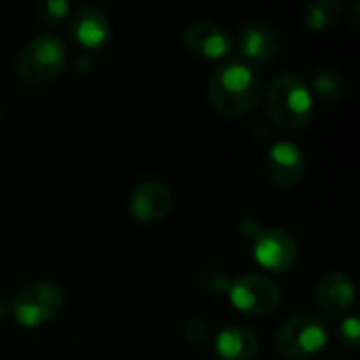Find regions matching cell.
<instances>
[{"mask_svg":"<svg viewBox=\"0 0 360 360\" xmlns=\"http://www.w3.org/2000/svg\"><path fill=\"white\" fill-rule=\"evenodd\" d=\"M264 93L259 70L245 61L232 59L221 63L209 82V97L217 112L224 116H240L255 108Z\"/></svg>","mask_w":360,"mask_h":360,"instance_id":"cell-1","label":"cell"},{"mask_svg":"<svg viewBox=\"0 0 360 360\" xmlns=\"http://www.w3.org/2000/svg\"><path fill=\"white\" fill-rule=\"evenodd\" d=\"M312 91L304 78L295 74L278 76L266 93L270 118L283 129H300L312 116Z\"/></svg>","mask_w":360,"mask_h":360,"instance_id":"cell-2","label":"cell"},{"mask_svg":"<svg viewBox=\"0 0 360 360\" xmlns=\"http://www.w3.org/2000/svg\"><path fill=\"white\" fill-rule=\"evenodd\" d=\"M68 65V46L53 34L34 36L17 57V74L27 84L53 80Z\"/></svg>","mask_w":360,"mask_h":360,"instance_id":"cell-3","label":"cell"},{"mask_svg":"<svg viewBox=\"0 0 360 360\" xmlns=\"http://www.w3.org/2000/svg\"><path fill=\"white\" fill-rule=\"evenodd\" d=\"M329 340L327 325L308 312L287 319L274 340V346L285 359H308L319 354Z\"/></svg>","mask_w":360,"mask_h":360,"instance_id":"cell-4","label":"cell"},{"mask_svg":"<svg viewBox=\"0 0 360 360\" xmlns=\"http://www.w3.org/2000/svg\"><path fill=\"white\" fill-rule=\"evenodd\" d=\"M63 306V293L53 283H32L15 293L8 308L21 327H40L53 321Z\"/></svg>","mask_w":360,"mask_h":360,"instance_id":"cell-5","label":"cell"},{"mask_svg":"<svg viewBox=\"0 0 360 360\" xmlns=\"http://www.w3.org/2000/svg\"><path fill=\"white\" fill-rule=\"evenodd\" d=\"M230 302L232 306L249 316H262V314H270L272 310L278 308L281 300H283V291L281 287L266 278V276H257V274H249V276H240L236 278L230 289Z\"/></svg>","mask_w":360,"mask_h":360,"instance_id":"cell-6","label":"cell"},{"mask_svg":"<svg viewBox=\"0 0 360 360\" xmlns=\"http://www.w3.org/2000/svg\"><path fill=\"white\" fill-rule=\"evenodd\" d=\"M253 255L262 268L287 272L297 259V243L281 228H264L253 234Z\"/></svg>","mask_w":360,"mask_h":360,"instance_id":"cell-7","label":"cell"},{"mask_svg":"<svg viewBox=\"0 0 360 360\" xmlns=\"http://www.w3.org/2000/svg\"><path fill=\"white\" fill-rule=\"evenodd\" d=\"M184 44L190 53L202 57V59H221L226 57L234 42L226 27H221L215 21H196L186 27L184 32Z\"/></svg>","mask_w":360,"mask_h":360,"instance_id":"cell-8","label":"cell"},{"mask_svg":"<svg viewBox=\"0 0 360 360\" xmlns=\"http://www.w3.org/2000/svg\"><path fill=\"white\" fill-rule=\"evenodd\" d=\"M266 171L278 188H293L306 171V156L293 141H276L266 158Z\"/></svg>","mask_w":360,"mask_h":360,"instance_id":"cell-9","label":"cell"},{"mask_svg":"<svg viewBox=\"0 0 360 360\" xmlns=\"http://www.w3.org/2000/svg\"><path fill=\"white\" fill-rule=\"evenodd\" d=\"M173 205V196L171 190L160 184V181H146L139 184L129 200V209L131 215L141 221V224H156L162 221Z\"/></svg>","mask_w":360,"mask_h":360,"instance_id":"cell-10","label":"cell"},{"mask_svg":"<svg viewBox=\"0 0 360 360\" xmlns=\"http://www.w3.org/2000/svg\"><path fill=\"white\" fill-rule=\"evenodd\" d=\"M70 32L84 51H99L110 40V19L97 6H80L70 19Z\"/></svg>","mask_w":360,"mask_h":360,"instance_id":"cell-11","label":"cell"},{"mask_svg":"<svg viewBox=\"0 0 360 360\" xmlns=\"http://www.w3.org/2000/svg\"><path fill=\"white\" fill-rule=\"evenodd\" d=\"M316 306L329 316H344L354 304V285L344 272H329L316 285Z\"/></svg>","mask_w":360,"mask_h":360,"instance_id":"cell-12","label":"cell"},{"mask_svg":"<svg viewBox=\"0 0 360 360\" xmlns=\"http://www.w3.org/2000/svg\"><path fill=\"white\" fill-rule=\"evenodd\" d=\"M245 61H270L278 55L281 38L278 32L266 23H253L245 27L236 42Z\"/></svg>","mask_w":360,"mask_h":360,"instance_id":"cell-13","label":"cell"},{"mask_svg":"<svg viewBox=\"0 0 360 360\" xmlns=\"http://www.w3.org/2000/svg\"><path fill=\"white\" fill-rule=\"evenodd\" d=\"M257 350L259 342L247 327H228L215 338V352L221 360H253Z\"/></svg>","mask_w":360,"mask_h":360,"instance_id":"cell-14","label":"cell"},{"mask_svg":"<svg viewBox=\"0 0 360 360\" xmlns=\"http://www.w3.org/2000/svg\"><path fill=\"white\" fill-rule=\"evenodd\" d=\"M342 17L340 0H314L304 15V25L312 32H323L333 27Z\"/></svg>","mask_w":360,"mask_h":360,"instance_id":"cell-15","label":"cell"},{"mask_svg":"<svg viewBox=\"0 0 360 360\" xmlns=\"http://www.w3.org/2000/svg\"><path fill=\"white\" fill-rule=\"evenodd\" d=\"M346 78L342 72L333 70V68H323L314 74L312 78V89L319 97L327 99V101H338L344 93H346Z\"/></svg>","mask_w":360,"mask_h":360,"instance_id":"cell-16","label":"cell"},{"mask_svg":"<svg viewBox=\"0 0 360 360\" xmlns=\"http://www.w3.org/2000/svg\"><path fill=\"white\" fill-rule=\"evenodd\" d=\"M38 11H40L44 23H57V21H61L68 15L70 4L65 0H46V2L40 4Z\"/></svg>","mask_w":360,"mask_h":360,"instance_id":"cell-17","label":"cell"},{"mask_svg":"<svg viewBox=\"0 0 360 360\" xmlns=\"http://www.w3.org/2000/svg\"><path fill=\"white\" fill-rule=\"evenodd\" d=\"M340 335H342V342L352 348V350H359L360 348V327L359 319L356 316H348L342 327H340Z\"/></svg>","mask_w":360,"mask_h":360,"instance_id":"cell-18","label":"cell"},{"mask_svg":"<svg viewBox=\"0 0 360 360\" xmlns=\"http://www.w3.org/2000/svg\"><path fill=\"white\" fill-rule=\"evenodd\" d=\"M202 287L213 295H221V293H226L230 289V283L219 270H207L202 274Z\"/></svg>","mask_w":360,"mask_h":360,"instance_id":"cell-19","label":"cell"},{"mask_svg":"<svg viewBox=\"0 0 360 360\" xmlns=\"http://www.w3.org/2000/svg\"><path fill=\"white\" fill-rule=\"evenodd\" d=\"M209 327L205 325V321H200V319H190V321H186V325H184V338L188 340V342H192V344H202L207 338H209Z\"/></svg>","mask_w":360,"mask_h":360,"instance_id":"cell-20","label":"cell"},{"mask_svg":"<svg viewBox=\"0 0 360 360\" xmlns=\"http://www.w3.org/2000/svg\"><path fill=\"white\" fill-rule=\"evenodd\" d=\"M76 65H80V72H89L91 65H93V61H91L89 55H78L76 57Z\"/></svg>","mask_w":360,"mask_h":360,"instance_id":"cell-21","label":"cell"}]
</instances>
